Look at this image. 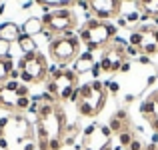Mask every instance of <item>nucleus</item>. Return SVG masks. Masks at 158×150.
<instances>
[{
  "mask_svg": "<svg viewBox=\"0 0 158 150\" xmlns=\"http://www.w3.org/2000/svg\"><path fill=\"white\" fill-rule=\"evenodd\" d=\"M116 32H118V26H114L112 22L88 18L78 32V38H80V42L86 44L88 52H96V50L106 48L116 38Z\"/></svg>",
  "mask_w": 158,
  "mask_h": 150,
  "instance_id": "nucleus-1",
  "label": "nucleus"
},
{
  "mask_svg": "<svg viewBox=\"0 0 158 150\" xmlns=\"http://www.w3.org/2000/svg\"><path fill=\"white\" fill-rule=\"evenodd\" d=\"M76 88H78V74L74 70L50 66L46 80V92L52 94L56 102H68Z\"/></svg>",
  "mask_w": 158,
  "mask_h": 150,
  "instance_id": "nucleus-3",
  "label": "nucleus"
},
{
  "mask_svg": "<svg viewBox=\"0 0 158 150\" xmlns=\"http://www.w3.org/2000/svg\"><path fill=\"white\" fill-rule=\"evenodd\" d=\"M104 88H106V92H110V94H118L120 86H118V82L110 80V82H104Z\"/></svg>",
  "mask_w": 158,
  "mask_h": 150,
  "instance_id": "nucleus-19",
  "label": "nucleus"
},
{
  "mask_svg": "<svg viewBox=\"0 0 158 150\" xmlns=\"http://www.w3.org/2000/svg\"><path fill=\"white\" fill-rule=\"evenodd\" d=\"M36 4L44 8V10H56V8H72L74 4H78L80 0H34Z\"/></svg>",
  "mask_w": 158,
  "mask_h": 150,
  "instance_id": "nucleus-14",
  "label": "nucleus"
},
{
  "mask_svg": "<svg viewBox=\"0 0 158 150\" xmlns=\"http://www.w3.org/2000/svg\"><path fill=\"white\" fill-rule=\"evenodd\" d=\"M96 64V60H94V54L92 52H80V56L74 60V66L72 70L76 74H86V72H92V66Z\"/></svg>",
  "mask_w": 158,
  "mask_h": 150,
  "instance_id": "nucleus-11",
  "label": "nucleus"
},
{
  "mask_svg": "<svg viewBox=\"0 0 158 150\" xmlns=\"http://www.w3.org/2000/svg\"><path fill=\"white\" fill-rule=\"evenodd\" d=\"M126 56L128 58H134V56H140V50L136 46H132V44H128L126 46Z\"/></svg>",
  "mask_w": 158,
  "mask_h": 150,
  "instance_id": "nucleus-20",
  "label": "nucleus"
},
{
  "mask_svg": "<svg viewBox=\"0 0 158 150\" xmlns=\"http://www.w3.org/2000/svg\"><path fill=\"white\" fill-rule=\"evenodd\" d=\"M0 92H2V86H0Z\"/></svg>",
  "mask_w": 158,
  "mask_h": 150,
  "instance_id": "nucleus-29",
  "label": "nucleus"
},
{
  "mask_svg": "<svg viewBox=\"0 0 158 150\" xmlns=\"http://www.w3.org/2000/svg\"><path fill=\"white\" fill-rule=\"evenodd\" d=\"M102 150H114V148H112V146H110V142H108V144H106V146L102 148Z\"/></svg>",
  "mask_w": 158,
  "mask_h": 150,
  "instance_id": "nucleus-26",
  "label": "nucleus"
},
{
  "mask_svg": "<svg viewBox=\"0 0 158 150\" xmlns=\"http://www.w3.org/2000/svg\"><path fill=\"white\" fill-rule=\"evenodd\" d=\"M20 34H22V30H20V26L16 22H2L0 24V40L6 44L10 42H18Z\"/></svg>",
  "mask_w": 158,
  "mask_h": 150,
  "instance_id": "nucleus-10",
  "label": "nucleus"
},
{
  "mask_svg": "<svg viewBox=\"0 0 158 150\" xmlns=\"http://www.w3.org/2000/svg\"><path fill=\"white\" fill-rule=\"evenodd\" d=\"M154 24H156V26H158V18H154Z\"/></svg>",
  "mask_w": 158,
  "mask_h": 150,
  "instance_id": "nucleus-28",
  "label": "nucleus"
},
{
  "mask_svg": "<svg viewBox=\"0 0 158 150\" xmlns=\"http://www.w3.org/2000/svg\"><path fill=\"white\" fill-rule=\"evenodd\" d=\"M18 46L20 50H22L24 54H30V52H36V42H34V38L32 36H26V34H20V38H18Z\"/></svg>",
  "mask_w": 158,
  "mask_h": 150,
  "instance_id": "nucleus-16",
  "label": "nucleus"
},
{
  "mask_svg": "<svg viewBox=\"0 0 158 150\" xmlns=\"http://www.w3.org/2000/svg\"><path fill=\"white\" fill-rule=\"evenodd\" d=\"M126 46H128L126 40H120L118 36H116V38L112 40V42L108 44L106 48H102V56H100V60H98L102 72H106V74L120 72L122 64L128 60V56H126Z\"/></svg>",
  "mask_w": 158,
  "mask_h": 150,
  "instance_id": "nucleus-7",
  "label": "nucleus"
},
{
  "mask_svg": "<svg viewBox=\"0 0 158 150\" xmlns=\"http://www.w3.org/2000/svg\"><path fill=\"white\" fill-rule=\"evenodd\" d=\"M128 70H130V62H124V64H122V68H120V72H128Z\"/></svg>",
  "mask_w": 158,
  "mask_h": 150,
  "instance_id": "nucleus-25",
  "label": "nucleus"
},
{
  "mask_svg": "<svg viewBox=\"0 0 158 150\" xmlns=\"http://www.w3.org/2000/svg\"><path fill=\"white\" fill-rule=\"evenodd\" d=\"M118 140H120V146L128 148V146H130V142L134 140V132H132L130 128H126V130H122V132L118 134Z\"/></svg>",
  "mask_w": 158,
  "mask_h": 150,
  "instance_id": "nucleus-17",
  "label": "nucleus"
},
{
  "mask_svg": "<svg viewBox=\"0 0 158 150\" xmlns=\"http://www.w3.org/2000/svg\"><path fill=\"white\" fill-rule=\"evenodd\" d=\"M20 30H22V34L32 36V38H34L36 34H42V30H44V26H42V18H36V16L28 18L26 22L20 26Z\"/></svg>",
  "mask_w": 158,
  "mask_h": 150,
  "instance_id": "nucleus-12",
  "label": "nucleus"
},
{
  "mask_svg": "<svg viewBox=\"0 0 158 150\" xmlns=\"http://www.w3.org/2000/svg\"><path fill=\"white\" fill-rule=\"evenodd\" d=\"M48 60L42 52H30L24 54L18 62V72H20V80L26 84H40V82L48 80Z\"/></svg>",
  "mask_w": 158,
  "mask_h": 150,
  "instance_id": "nucleus-6",
  "label": "nucleus"
},
{
  "mask_svg": "<svg viewBox=\"0 0 158 150\" xmlns=\"http://www.w3.org/2000/svg\"><path fill=\"white\" fill-rule=\"evenodd\" d=\"M106 96L108 92L100 80H92V82L78 86V100H76L78 114L86 116V118L98 116L106 104Z\"/></svg>",
  "mask_w": 158,
  "mask_h": 150,
  "instance_id": "nucleus-2",
  "label": "nucleus"
},
{
  "mask_svg": "<svg viewBox=\"0 0 158 150\" xmlns=\"http://www.w3.org/2000/svg\"><path fill=\"white\" fill-rule=\"evenodd\" d=\"M136 6L148 18H158V0H136Z\"/></svg>",
  "mask_w": 158,
  "mask_h": 150,
  "instance_id": "nucleus-15",
  "label": "nucleus"
},
{
  "mask_svg": "<svg viewBox=\"0 0 158 150\" xmlns=\"http://www.w3.org/2000/svg\"><path fill=\"white\" fill-rule=\"evenodd\" d=\"M136 30L140 32V54L144 56H152V54H158V26L154 24H138Z\"/></svg>",
  "mask_w": 158,
  "mask_h": 150,
  "instance_id": "nucleus-9",
  "label": "nucleus"
},
{
  "mask_svg": "<svg viewBox=\"0 0 158 150\" xmlns=\"http://www.w3.org/2000/svg\"><path fill=\"white\" fill-rule=\"evenodd\" d=\"M108 128H110L112 132H122V130H126V122H124V120H118V118H114V116H112L110 118V122H108Z\"/></svg>",
  "mask_w": 158,
  "mask_h": 150,
  "instance_id": "nucleus-18",
  "label": "nucleus"
},
{
  "mask_svg": "<svg viewBox=\"0 0 158 150\" xmlns=\"http://www.w3.org/2000/svg\"><path fill=\"white\" fill-rule=\"evenodd\" d=\"M78 24V18L70 8H56V10H48L42 16V34H46L48 40L62 36L66 32H74Z\"/></svg>",
  "mask_w": 158,
  "mask_h": 150,
  "instance_id": "nucleus-5",
  "label": "nucleus"
},
{
  "mask_svg": "<svg viewBox=\"0 0 158 150\" xmlns=\"http://www.w3.org/2000/svg\"><path fill=\"white\" fill-rule=\"evenodd\" d=\"M0 148H2V150H8V140L6 138H0Z\"/></svg>",
  "mask_w": 158,
  "mask_h": 150,
  "instance_id": "nucleus-24",
  "label": "nucleus"
},
{
  "mask_svg": "<svg viewBox=\"0 0 158 150\" xmlns=\"http://www.w3.org/2000/svg\"><path fill=\"white\" fill-rule=\"evenodd\" d=\"M122 10L120 0H86V12L98 20L110 22L112 18H118Z\"/></svg>",
  "mask_w": 158,
  "mask_h": 150,
  "instance_id": "nucleus-8",
  "label": "nucleus"
},
{
  "mask_svg": "<svg viewBox=\"0 0 158 150\" xmlns=\"http://www.w3.org/2000/svg\"><path fill=\"white\" fill-rule=\"evenodd\" d=\"M80 38L74 32H66V34L56 36L48 42V52L60 68H66L70 62H74L80 56Z\"/></svg>",
  "mask_w": 158,
  "mask_h": 150,
  "instance_id": "nucleus-4",
  "label": "nucleus"
},
{
  "mask_svg": "<svg viewBox=\"0 0 158 150\" xmlns=\"http://www.w3.org/2000/svg\"><path fill=\"white\" fill-rule=\"evenodd\" d=\"M16 94H18V96H28V86L26 84H20L18 90H16Z\"/></svg>",
  "mask_w": 158,
  "mask_h": 150,
  "instance_id": "nucleus-22",
  "label": "nucleus"
},
{
  "mask_svg": "<svg viewBox=\"0 0 158 150\" xmlns=\"http://www.w3.org/2000/svg\"><path fill=\"white\" fill-rule=\"evenodd\" d=\"M12 70H14V62H12L10 54H6V56L0 58V86H4L8 80H10Z\"/></svg>",
  "mask_w": 158,
  "mask_h": 150,
  "instance_id": "nucleus-13",
  "label": "nucleus"
},
{
  "mask_svg": "<svg viewBox=\"0 0 158 150\" xmlns=\"http://www.w3.org/2000/svg\"><path fill=\"white\" fill-rule=\"evenodd\" d=\"M138 62H140V64H150V56H144V54H140V56H138Z\"/></svg>",
  "mask_w": 158,
  "mask_h": 150,
  "instance_id": "nucleus-23",
  "label": "nucleus"
},
{
  "mask_svg": "<svg viewBox=\"0 0 158 150\" xmlns=\"http://www.w3.org/2000/svg\"><path fill=\"white\" fill-rule=\"evenodd\" d=\"M128 150H144V146H142V142H140L138 138H134L130 142V146H128Z\"/></svg>",
  "mask_w": 158,
  "mask_h": 150,
  "instance_id": "nucleus-21",
  "label": "nucleus"
},
{
  "mask_svg": "<svg viewBox=\"0 0 158 150\" xmlns=\"http://www.w3.org/2000/svg\"><path fill=\"white\" fill-rule=\"evenodd\" d=\"M120 2H136V0H120Z\"/></svg>",
  "mask_w": 158,
  "mask_h": 150,
  "instance_id": "nucleus-27",
  "label": "nucleus"
}]
</instances>
